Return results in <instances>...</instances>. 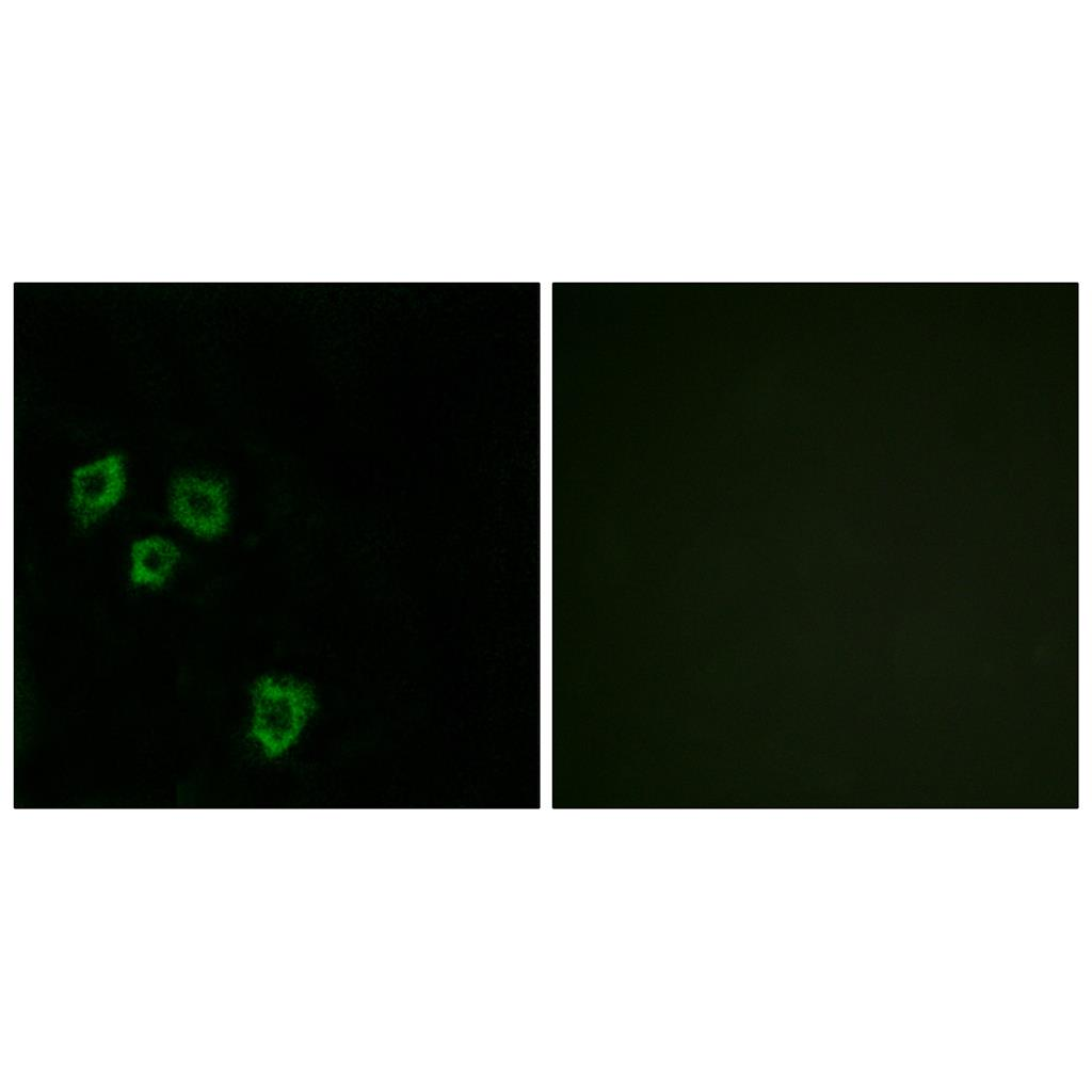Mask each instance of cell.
<instances>
[{
	"label": "cell",
	"mask_w": 1092,
	"mask_h": 1092,
	"mask_svg": "<svg viewBox=\"0 0 1092 1092\" xmlns=\"http://www.w3.org/2000/svg\"><path fill=\"white\" fill-rule=\"evenodd\" d=\"M168 502L173 518L195 535L216 537L228 527L229 492L219 478L180 475L171 484Z\"/></svg>",
	"instance_id": "2"
},
{
	"label": "cell",
	"mask_w": 1092,
	"mask_h": 1092,
	"mask_svg": "<svg viewBox=\"0 0 1092 1092\" xmlns=\"http://www.w3.org/2000/svg\"><path fill=\"white\" fill-rule=\"evenodd\" d=\"M178 559L177 546L165 537L138 540L130 550L131 582L142 587H160L171 576Z\"/></svg>",
	"instance_id": "4"
},
{
	"label": "cell",
	"mask_w": 1092,
	"mask_h": 1092,
	"mask_svg": "<svg viewBox=\"0 0 1092 1092\" xmlns=\"http://www.w3.org/2000/svg\"><path fill=\"white\" fill-rule=\"evenodd\" d=\"M319 709L316 688L288 673L270 672L251 685L245 736L264 761L290 755L307 734Z\"/></svg>",
	"instance_id": "1"
},
{
	"label": "cell",
	"mask_w": 1092,
	"mask_h": 1092,
	"mask_svg": "<svg viewBox=\"0 0 1092 1092\" xmlns=\"http://www.w3.org/2000/svg\"><path fill=\"white\" fill-rule=\"evenodd\" d=\"M126 487L125 461L108 453L76 468L70 480V508L81 526L95 523L122 498Z\"/></svg>",
	"instance_id": "3"
}]
</instances>
